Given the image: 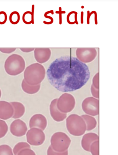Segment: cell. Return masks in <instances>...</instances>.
Wrapping results in <instances>:
<instances>
[{
    "label": "cell",
    "mask_w": 118,
    "mask_h": 155,
    "mask_svg": "<svg viewBox=\"0 0 118 155\" xmlns=\"http://www.w3.org/2000/svg\"><path fill=\"white\" fill-rule=\"evenodd\" d=\"M90 74L86 64L70 55L56 58L51 63L46 71L49 83L63 92H71L82 88L88 81Z\"/></svg>",
    "instance_id": "6da1fadb"
},
{
    "label": "cell",
    "mask_w": 118,
    "mask_h": 155,
    "mask_svg": "<svg viewBox=\"0 0 118 155\" xmlns=\"http://www.w3.org/2000/svg\"><path fill=\"white\" fill-rule=\"evenodd\" d=\"M44 66L39 63L30 65L25 68L24 72V80L26 83L31 86L40 84L46 75Z\"/></svg>",
    "instance_id": "7a4b0ae2"
},
{
    "label": "cell",
    "mask_w": 118,
    "mask_h": 155,
    "mask_svg": "<svg viewBox=\"0 0 118 155\" xmlns=\"http://www.w3.org/2000/svg\"><path fill=\"white\" fill-rule=\"evenodd\" d=\"M4 67L8 74L11 76L18 75L24 71L25 67L24 59L19 54H12L6 59Z\"/></svg>",
    "instance_id": "3957f363"
},
{
    "label": "cell",
    "mask_w": 118,
    "mask_h": 155,
    "mask_svg": "<svg viewBox=\"0 0 118 155\" xmlns=\"http://www.w3.org/2000/svg\"><path fill=\"white\" fill-rule=\"evenodd\" d=\"M66 127L72 135L79 137L85 133L87 127L83 118L76 114L70 115L66 119Z\"/></svg>",
    "instance_id": "277c9868"
},
{
    "label": "cell",
    "mask_w": 118,
    "mask_h": 155,
    "mask_svg": "<svg viewBox=\"0 0 118 155\" xmlns=\"http://www.w3.org/2000/svg\"><path fill=\"white\" fill-rule=\"evenodd\" d=\"M51 147L54 150L63 152L68 150L71 140L65 133L58 132L54 133L51 138Z\"/></svg>",
    "instance_id": "5b68a950"
},
{
    "label": "cell",
    "mask_w": 118,
    "mask_h": 155,
    "mask_svg": "<svg viewBox=\"0 0 118 155\" xmlns=\"http://www.w3.org/2000/svg\"><path fill=\"white\" fill-rule=\"evenodd\" d=\"M75 100L71 94H63L57 100V107L58 110L64 114L70 112L75 106Z\"/></svg>",
    "instance_id": "8992f818"
},
{
    "label": "cell",
    "mask_w": 118,
    "mask_h": 155,
    "mask_svg": "<svg viewBox=\"0 0 118 155\" xmlns=\"http://www.w3.org/2000/svg\"><path fill=\"white\" fill-rule=\"evenodd\" d=\"M82 110L87 115L96 116L99 113V101L98 99L93 97L86 98L82 103Z\"/></svg>",
    "instance_id": "52a82bcc"
},
{
    "label": "cell",
    "mask_w": 118,
    "mask_h": 155,
    "mask_svg": "<svg viewBox=\"0 0 118 155\" xmlns=\"http://www.w3.org/2000/svg\"><path fill=\"white\" fill-rule=\"evenodd\" d=\"M28 143L32 146H39L43 143L45 140V135L42 130L38 128H31L26 134Z\"/></svg>",
    "instance_id": "ba28073f"
},
{
    "label": "cell",
    "mask_w": 118,
    "mask_h": 155,
    "mask_svg": "<svg viewBox=\"0 0 118 155\" xmlns=\"http://www.w3.org/2000/svg\"><path fill=\"white\" fill-rule=\"evenodd\" d=\"M97 51L93 48H77L76 51L77 59L85 64L93 61L97 57Z\"/></svg>",
    "instance_id": "9c48e42d"
},
{
    "label": "cell",
    "mask_w": 118,
    "mask_h": 155,
    "mask_svg": "<svg viewBox=\"0 0 118 155\" xmlns=\"http://www.w3.org/2000/svg\"><path fill=\"white\" fill-rule=\"evenodd\" d=\"M27 127L26 124L20 119H16L11 123L10 131L14 136L21 137L25 135L27 132Z\"/></svg>",
    "instance_id": "30bf717a"
},
{
    "label": "cell",
    "mask_w": 118,
    "mask_h": 155,
    "mask_svg": "<svg viewBox=\"0 0 118 155\" xmlns=\"http://www.w3.org/2000/svg\"><path fill=\"white\" fill-rule=\"evenodd\" d=\"M34 53L35 60L40 64L47 62L51 55V51L48 48H35Z\"/></svg>",
    "instance_id": "8fae6325"
},
{
    "label": "cell",
    "mask_w": 118,
    "mask_h": 155,
    "mask_svg": "<svg viewBox=\"0 0 118 155\" xmlns=\"http://www.w3.org/2000/svg\"><path fill=\"white\" fill-rule=\"evenodd\" d=\"M47 125L46 118L40 114H35L32 117L30 121V127L38 128L43 131Z\"/></svg>",
    "instance_id": "7c38bea8"
},
{
    "label": "cell",
    "mask_w": 118,
    "mask_h": 155,
    "mask_svg": "<svg viewBox=\"0 0 118 155\" xmlns=\"http://www.w3.org/2000/svg\"><path fill=\"white\" fill-rule=\"evenodd\" d=\"M58 99H55L51 102L50 111L51 116L55 121L60 122L63 121L67 118V114L62 113L58 110L57 107V101Z\"/></svg>",
    "instance_id": "4fadbf2b"
},
{
    "label": "cell",
    "mask_w": 118,
    "mask_h": 155,
    "mask_svg": "<svg viewBox=\"0 0 118 155\" xmlns=\"http://www.w3.org/2000/svg\"><path fill=\"white\" fill-rule=\"evenodd\" d=\"M13 107L11 103L5 101H0V119L7 120L14 115Z\"/></svg>",
    "instance_id": "5bb4252c"
},
{
    "label": "cell",
    "mask_w": 118,
    "mask_h": 155,
    "mask_svg": "<svg viewBox=\"0 0 118 155\" xmlns=\"http://www.w3.org/2000/svg\"><path fill=\"white\" fill-rule=\"evenodd\" d=\"M99 140L97 134L94 133H88L85 134L81 141V146L83 149L90 152L91 145L96 141Z\"/></svg>",
    "instance_id": "9a60e30c"
},
{
    "label": "cell",
    "mask_w": 118,
    "mask_h": 155,
    "mask_svg": "<svg viewBox=\"0 0 118 155\" xmlns=\"http://www.w3.org/2000/svg\"><path fill=\"white\" fill-rule=\"evenodd\" d=\"M11 104L14 109L13 118L18 119L23 116L25 112V107L23 104L18 102H12Z\"/></svg>",
    "instance_id": "2e32d148"
},
{
    "label": "cell",
    "mask_w": 118,
    "mask_h": 155,
    "mask_svg": "<svg viewBox=\"0 0 118 155\" xmlns=\"http://www.w3.org/2000/svg\"><path fill=\"white\" fill-rule=\"evenodd\" d=\"M23 91L29 94H33L37 93L40 89V84L36 86H31L27 83L24 80H23L21 83Z\"/></svg>",
    "instance_id": "e0dca14e"
},
{
    "label": "cell",
    "mask_w": 118,
    "mask_h": 155,
    "mask_svg": "<svg viewBox=\"0 0 118 155\" xmlns=\"http://www.w3.org/2000/svg\"><path fill=\"white\" fill-rule=\"evenodd\" d=\"M81 117L83 118L86 123L87 127L86 130H92L96 127L97 124V121L93 117L87 115H83Z\"/></svg>",
    "instance_id": "ac0fdd59"
},
{
    "label": "cell",
    "mask_w": 118,
    "mask_h": 155,
    "mask_svg": "<svg viewBox=\"0 0 118 155\" xmlns=\"http://www.w3.org/2000/svg\"><path fill=\"white\" fill-rule=\"evenodd\" d=\"M34 5L32 7V12L27 11L24 13L22 16V20L23 22L26 25H29L30 24L34 23Z\"/></svg>",
    "instance_id": "d6986e66"
},
{
    "label": "cell",
    "mask_w": 118,
    "mask_h": 155,
    "mask_svg": "<svg viewBox=\"0 0 118 155\" xmlns=\"http://www.w3.org/2000/svg\"><path fill=\"white\" fill-rule=\"evenodd\" d=\"M26 148L31 149V147L28 143L25 142H19L14 147L13 149L14 154L17 155L20 151Z\"/></svg>",
    "instance_id": "ffe728a7"
},
{
    "label": "cell",
    "mask_w": 118,
    "mask_h": 155,
    "mask_svg": "<svg viewBox=\"0 0 118 155\" xmlns=\"http://www.w3.org/2000/svg\"><path fill=\"white\" fill-rule=\"evenodd\" d=\"M20 14L17 11H14L10 14V21L13 25H16L18 24L20 21Z\"/></svg>",
    "instance_id": "44dd1931"
},
{
    "label": "cell",
    "mask_w": 118,
    "mask_h": 155,
    "mask_svg": "<svg viewBox=\"0 0 118 155\" xmlns=\"http://www.w3.org/2000/svg\"><path fill=\"white\" fill-rule=\"evenodd\" d=\"M0 155H13L12 148L7 145L0 146Z\"/></svg>",
    "instance_id": "7402d4cb"
},
{
    "label": "cell",
    "mask_w": 118,
    "mask_h": 155,
    "mask_svg": "<svg viewBox=\"0 0 118 155\" xmlns=\"http://www.w3.org/2000/svg\"><path fill=\"white\" fill-rule=\"evenodd\" d=\"M90 152L92 155H99V141H96L91 145Z\"/></svg>",
    "instance_id": "603a6c76"
},
{
    "label": "cell",
    "mask_w": 118,
    "mask_h": 155,
    "mask_svg": "<svg viewBox=\"0 0 118 155\" xmlns=\"http://www.w3.org/2000/svg\"><path fill=\"white\" fill-rule=\"evenodd\" d=\"M8 131V126L5 122L0 120V138L5 136Z\"/></svg>",
    "instance_id": "cb8c5ba5"
},
{
    "label": "cell",
    "mask_w": 118,
    "mask_h": 155,
    "mask_svg": "<svg viewBox=\"0 0 118 155\" xmlns=\"http://www.w3.org/2000/svg\"><path fill=\"white\" fill-rule=\"evenodd\" d=\"M47 155H68V151L67 150L63 152H59L54 150L50 146L47 150Z\"/></svg>",
    "instance_id": "d4e9b609"
},
{
    "label": "cell",
    "mask_w": 118,
    "mask_h": 155,
    "mask_svg": "<svg viewBox=\"0 0 118 155\" xmlns=\"http://www.w3.org/2000/svg\"><path fill=\"white\" fill-rule=\"evenodd\" d=\"M92 85L94 87L99 90V72H97L92 79Z\"/></svg>",
    "instance_id": "484cf974"
},
{
    "label": "cell",
    "mask_w": 118,
    "mask_h": 155,
    "mask_svg": "<svg viewBox=\"0 0 118 155\" xmlns=\"http://www.w3.org/2000/svg\"><path fill=\"white\" fill-rule=\"evenodd\" d=\"M17 155H36V154L31 149L26 148L20 151Z\"/></svg>",
    "instance_id": "4316f807"
},
{
    "label": "cell",
    "mask_w": 118,
    "mask_h": 155,
    "mask_svg": "<svg viewBox=\"0 0 118 155\" xmlns=\"http://www.w3.org/2000/svg\"><path fill=\"white\" fill-rule=\"evenodd\" d=\"M7 20V15L4 11L0 12V25H3L6 23Z\"/></svg>",
    "instance_id": "83f0119b"
},
{
    "label": "cell",
    "mask_w": 118,
    "mask_h": 155,
    "mask_svg": "<svg viewBox=\"0 0 118 155\" xmlns=\"http://www.w3.org/2000/svg\"><path fill=\"white\" fill-rule=\"evenodd\" d=\"M91 92L93 97L97 99L99 98V90L95 88L92 85L91 86Z\"/></svg>",
    "instance_id": "f1b7e54d"
},
{
    "label": "cell",
    "mask_w": 118,
    "mask_h": 155,
    "mask_svg": "<svg viewBox=\"0 0 118 155\" xmlns=\"http://www.w3.org/2000/svg\"><path fill=\"white\" fill-rule=\"evenodd\" d=\"M16 49V48H0V51L2 53H6V54H10V53L15 51Z\"/></svg>",
    "instance_id": "f546056e"
},
{
    "label": "cell",
    "mask_w": 118,
    "mask_h": 155,
    "mask_svg": "<svg viewBox=\"0 0 118 155\" xmlns=\"http://www.w3.org/2000/svg\"><path fill=\"white\" fill-rule=\"evenodd\" d=\"M35 48H20V50L22 52L24 53H29L31 51H33L35 50Z\"/></svg>",
    "instance_id": "4dcf8cb0"
},
{
    "label": "cell",
    "mask_w": 118,
    "mask_h": 155,
    "mask_svg": "<svg viewBox=\"0 0 118 155\" xmlns=\"http://www.w3.org/2000/svg\"><path fill=\"white\" fill-rule=\"evenodd\" d=\"M81 15H82V16H81V21H82V22H81V23L82 24L83 23V12H82V13H81Z\"/></svg>",
    "instance_id": "1f68e13d"
},
{
    "label": "cell",
    "mask_w": 118,
    "mask_h": 155,
    "mask_svg": "<svg viewBox=\"0 0 118 155\" xmlns=\"http://www.w3.org/2000/svg\"><path fill=\"white\" fill-rule=\"evenodd\" d=\"M1 89H0V98H1Z\"/></svg>",
    "instance_id": "d6a6232c"
}]
</instances>
